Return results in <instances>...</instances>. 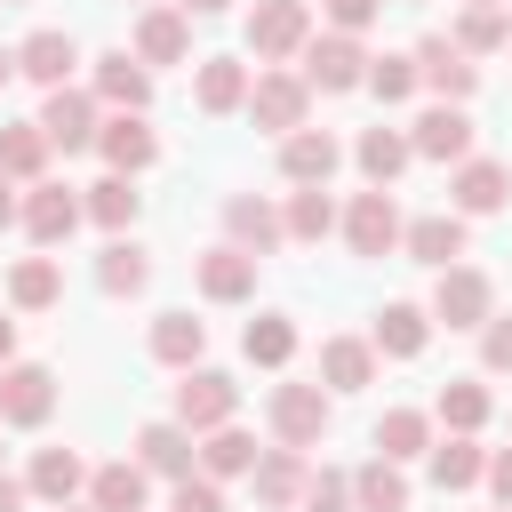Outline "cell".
<instances>
[{"mask_svg": "<svg viewBox=\"0 0 512 512\" xmlns=\"http://www.w3.org/2000/svg\"><path fill=\"white\" fill-rule=\"evenodd\" d=\"M272 440L280 448H320L328 440V416H336V392L328 384H272Z\"/></svg>", "mask_w": 512, "mask_h": 512, "instance_id": "cell-1", "label": "cell"}, {"mask_svg": "<svg viewBox=\"0 0 512 512\" xmlns=\"http://www.w3.org/2000/svg\"><path fill=\"white\" fill-rule=\"evenodd\" d=\"M296 56H304V88H320V96H344V88L368 80V48H360V32H312Z\"/></svg>", "mask_w": 512, "mask_h": 512, "instance_id": "cell-2", "label": "cell"}, {"mask_svg": "<svg viewBox=\"0 0 512 512\" xmlns=\"http://www.w3.org/2000/svg\"><path fill=\"white\" fill-rule=\"evenodd\" d=\"M240 416V384L224 376V368H184V384H176V424L200 440V432H216V424H232Z\"/></svg>", "mask_w": 512, "mask_h": 512, "instance_id": "cell-3", "label": "cell"}, {"mask_svg": "<svg viewBox=\"0 0 512 512\" xmlns=\"http://www.w3.org/2000/svg\"><path fill=\"white\" fill-rule=\"evenodd\" d=\"M48 416H56V376H48L40 360H8V368H0V424L40 432Z\"/></svg>", "mask_w": 512, "mask_h": 512, "instance_id": "cell-4", "label": "cell"}, {"mask_svg": "<svg viewBox=\"0 0 512 512\" xmlns=\"http://www.w3.org/2000/svg\"><path fill=\"white\" fill-rule=\"evenodd\" d=\"M312 40V0H256L248 8V48H256V64H280V56H296Z\"/></svg>", "mask_w": 512, "mask_h": 512, "instance_id": "cell-5", "label": "cell"}, {"mask_svg": "<svg viewBox=\"0 0 512 512\" xmlns=\"http://www.w3.org/2000/svg\"><path fill=\"white\" fill-rule=\"evenodd\" d=\"M416 88H432L440 104H472V88H480V64L448 40V32H432V40H416Z\"/></svg>", "mask_w": 512, "mask_h": 512, "instance_id": "cell-6", "label": "cell"}, {"mask_svg": "<svg viewBox=\"0 0 512 512\" xmlns=\"http://www.w3.org/2000/svg\"><path fill=\"white\" fill-rule=\"evenodd\" d=\"M304 112H312L304 72H256V80H248V120H256V128L288 136V128H304Z\"/></svg>", "mask_w": 512, "mask_h": 512, "instance_id": "cell-7", "label": "cell"}, {"mask_svg": "<svg viewBox=\"0 0 512 512\" xmlns=\"http://www.w3.org/2000/svg\"><path fill=\"white\" fill-rule=\"evenodd\" d=\"M80 216H88V208H80V192H72V184H48V176H40V184H24V208H16V224H24L40 248L72 240V232H80Z\"/></svg>", "mask_w": 512, "mask_h": 512, "instance_id": "cell-8", "label": "cell"}, {"mask_svg": "<svg viewBox=\"0 0 512 512\" xmlns=\"http://www.w3.org/2000/svg\"><path fill=\"white\" fill-rule=\"evenodd\" d=\"M336 224H344L352 256H392V248H400V208H392V192H384V184L352 192V208H344Z\"/></svg>", "mask_w": 512, "mask_h": 512, "instance_id": "cell-9", "label": "cell"}, {"mask_svg": "<svg viewBox=\"0 0 512 512\" xmlns=\"http://www.w3.org/2000/svg\"><path fill=\"white\" fill-rule=\"evenodd\" d=\"M496 312V288H488V272H472V264H448L440 280H432V320L440 328H480Z\"/></svg>", "mask_w": 512, "mask_h": 512, "instance_id": "cell-10", "label": "cell"}, {"mask_svg": "<svg viewBox=\"0 0 512 512\" xmlns=\"http://www.w3.org/2000/svg\"><path fill=\"white\" fill-rule=\"evenodd\" d=\"M408 152L416 160H472V112L464 104H432V112H416L408 120Z\"/></svg>", "mask_w": 512, "mask_h": 512, "instance_id": "cell-11", "label": "cell"}, {"mask_svg": "<svg viewBox=\"0 0 512 512\" xmlns=\"http://www.w3.org/2000/svg\"><path fill=\"white\" fill-rule=\"evenodd\" d=\"M40 136H48V152H88V144H96V96H80L72 80L48 88V104H40Z\"/></svg>", "mask_w": 512, "mask_h": 512, "instance_id": "cell-12", "label": "cell"}, {"mask_svg": "<svg viewBox=\"0 0 512 512\" xmlns=\"http://www.w3.org/2000/svg\"><path fill=\"white\" fill-rule=\"evenodd\" d=\"M96 152L112 176H144L160 160V136L144 128V112H112V120H96Z\"/></svg>", "mask_w": 512, "mask_h": 512, "instance_id": "cell-13", "label": "cell"}, {"mask_svg": "<svg viewBox=\"0 0 512 512\" xmlns=\"http://www.w3.org/2000/svg\"><path fill=\"white\" fill-rule=\"evenodd\" d=\"M448 200H456V216H496L504 200H512V168L504 160H456V176H448Z\"/></svg>", "mask_w": 512, "mask_h": 512, "instance_id": "cell-14", "label": "cell"}, {"mask_svg": "<svg viewBox=\"0 0 512 512\" xmlns=\"http://www.w3.org/2000/svg\"><path fill=\"white\" fill-rule=\"evenodd\" d=\"M192 56V16L184 8H144L136 16V64L152 72V64H184Z\"/></svg>", "mask_w": 512, "mask_h": 512, "instance_id": "cell-15", "label": "cell"}, {"mask_svg": "<svg viewBox=\"0 0 512 512\" xmlns=\"http://www.w3.org/2000/svg\"><path fill=\"white\" fill-rule=\"evenodd\" d=\"M336 160H344V152H336V136H328V128H312V120L280 136V176H288V184H328V176H336Z\"/></svg>", "mask_w": 512, "mask_h": 512, "instance_id": "cell-16", "label": "cell"}, {"mask_svg": "<svg viewBox=\"0 0 512 512\" xmlns=\"http://www.w3.org/2000/svg\"><path fill=\"white\" fill-rule=\"evenodd\" d=\"M464 240H472V232H464V216H456V208H440V216H416V224H400V248H408L416 264H432V272H448V264L464 256Z\"/></svg>", "mask_w": 512, "mask_h": 512, "instance_id": "cell-17", "label": "cell"}, {"mask_svg": "<svg viewBox=\"0 0 512 512\" xmlns=\"http://www.w3.org/2000/svg\"><path fill=\"white\" fill-rule=\"evenodd\" d=\"M224 232H232V248H248V256H272L288 232H280V208L272 200H256V192H232L224 200Z\"/></svg>", "mask_w": 512, "mask_h": 512, "instance_id": "cell-18", "label": "cell"}, {"mask_svg": "<svg viewBox=\"0 0 512 512\" xmlns=\"http://www.w3.org/2000/svg\"><path fill=\"white\" fill-rule=\"evenodd\" d=\"M256 264H264V256H248V248H232V240L208 248V256H200V296H208V304H240V296H256Z\"/></svg>", "mask_w": 512, "mask_h": 512, "instance_id": "cell-19", "label": "cell"}, {"mask_svg": "<svg viewBox=\"0 0 512 512\" xmlns=\"http://www.w3.org/2000/svg\"><path fill=\"white\" fill-rule=\"evenodd\" d=\"M96 104H112V112H144V104H152V72H144L128 48L96 56Z\"/></svg>", "mask_w": 512, "mask_h": 512, "instance_id": "cell-20", "label": "cell"}, {"mask_svg": "<svg viewBox=\"0 0 512 512\" xmlns=\"http://www.w3.org/2000/svg\"><path fill=\"white\" fill-rule=\"evenodd\" d=\"M320 384L328 392H368L376 384V344L368 336H328L320 344Z\"/></svg>", "mask_w": 512, "mask_h": 512, "instance_id": "cell-21", "label": "cell"}, {"mask_svg": "<svg viewBox=\"0 0 512 512\" xmlns=\"http://www.w3.org/2000/svg\"><path fill=\"white\" fill-rule=\"evenodd\" d=\"M136 464L160 472V480H184V472L200 464V448H192V432L168 416V424H144V432H136Z\"/></svg>", "mask_w": 512, "mask_h": 512, "instance_id": "cell-22", "label": "cell"}, {"mask_svg": "<svg viewBox=\"0 0 512 512\" xmlns=\"http://www.w3.org/2000/svg\"><path fill=\"white\" fill-rule=\"evenodd\" d=\"M424 456H432V488H440V496H464V488L488 472V448H480L472 432H448V440H432Z\"/></svg>", "mask_w": 512, "mask_h": 512, "instance_id": "cell-23", "label": "cell"}, {"mask_svg": "<svg viewBox=\"0 0 512 512\" xmlns=\"http://www.w3.org/2000/svg\"><path fill=\"white\" fill-rule=\"evenodd\" d=\"M304 472H312L304 448H264L256 472H248V480H256V504H264V512H288V504L304 496Z\"/></svg>", "mask_w": 512, "mask_h": 512, "instance_id": "cell-24", "label": "cell"}, {"mask_svg": "<svg viewBox=\"0 0 512 512\" xmlns=\"http://www.w3.org/2000/svg\"><path fill=\"white\" fill-rule=\"evenodd\" d=\"M72 64H80V48H72V32H56V24H48V32H32V40L16 48V72H24V80H40V88H64V80H72Z\"/></svg>", "mask_w": 512, "mask_h": 512, "instance_id": "cell-25", "label": "cell"}, {"mask_svg": "<svg viewBox=\"0 0 512 512\" xmlns=\"http://www.w3.org/2000/svg\"><path fill=\"white\" fill-rule=\"evenodd\" d=\"M368 344H376L384 360H416V352L432 344V312H424V304H384V312H376V336H368Z\"/></svg>", "mask_w": 512, "mask_h": 512, "instance_id": "cell-26", "label": "cell"}, {"mask_svg": "<svg viewBox=\"0 0 512 512\" xmlns=\"http://www.w3.org/2000/svg\"><path fill=\"white\" fill-rule=\"evenodd\" d=\"M200 352H208V320H192V312H160L152 320V360L160 368H200Z\"/></svg>", "mask_w": 512, "mask_h": 512, "instance_id": "cell-27", "label": "cell"}, {"mask_svg": "<svg viewBox=\"0 0 512 512\" xmlns=\"http://www.w3.org/2000/svg\"><path fill=\"white\" fill-rule=\"evenodd\" d=\"M256 456H264V448H256L240 424H216V432H200V464H192V472H208V480H248Z\"/></svg>", "mask_w": 512, "mask_h": 512, "instance_id": "cell-28", "label": "cell"}, {"mask_svg": "<svg viewBox=\"0 0 512 512\" xmlns=\"http://www.w3.org/2000/svg\"><path fill=\"white\" fill-rule=\"evenodd\" d=\"M0 176H8V184H40V176H48V136H40V120H0Z\"/></svg>", "mask_w": 512, "mask_h": 512, "instance_id": "cell-29", "label": "cell"}, {"mask_svg": "<svg viewBox=\"0 0 512 512\" xmlns=\"http://www.w3.org/2000/svg\"><path fill=\"white\" fill-rule=\"evenodd\" d=\"M192 96H200V112H240L248 104V64L240 56H200Z\"/></svg>", "mask_w": 512, "mask_h": 512, "instance_id": "cell-30", "label": "cell"}, {"mask_svg": "<svg viewBox=\"0 0 512 512\" xmlns=\"http://www.w3.org/2000/svg\"><path fill=\"white\" fill-rule=\"evenodd\" d=\"M352 160H360V176H368V184H384V192H392V176H400L416 152H408V128H384V120H376V128H360Z\"/></svg>", "mask_w": 512, "mask_h": 512, "instance_id": "cell-31", "label": "cell"}, {"mask_svg": "<svg viewBox=\"0 0 512 512\" xmlns=\"http://www.w3.org/2000/svg\"><path fill=\"white\" fill-rule=\"evenodd\" d=\"M144 496H152V472L144 464H96L88 472V504L96 512H144Z\"/></svg>", "mask_w": 512, "mask_h": 512, "instance_id": "cell-32", "label": "cell"}, {"mask_svg": "<svg viewBox=\"0 0 512 512\" xmlns=\"http://www.w3.org/2000/svg\"><path fill=\"white\" fill-rule=\"evenodd\" d=\"M144 280H152V256L136 248V240H104V256H96V288L104 296H144Z\"/></svg>", "mask_w": 512, "mask_h": 512, "instance_id": "cell-33", "label": "cell"}, {"mask_svg": "<svg viewBox=\"0 0 512 512\" xmlns=\"http://www.w3.org/2000/svg\"><path fill=\"white\" fill-rule=\"evenodd\" d=\"M24 488H32L40 504H72V496L88 488V472H80V456H72V448H40V456H32V472H24Z\"/></svg>", "mask_w": 512, "mask_h": 512, "instance_id": "cell-34", "label": "cell"}, {"mask_svg": "<svg viewBox=\"0 0 512 512\" xmlns=\"http://www.w3.org/2000/svg\"><path fill=\"white\" fill-rule=\"evenodd\" d=\"M352 512H408V480H400L392 456H368L352 472Z\"/></svg>", "mask_w": 512, "mask_h": 512, "instance_id": "cell-35", "label": "cell"}, {"mask_svg": "<svg viewBox=\"0 0 512 512\" xmlns=\"http://www.w3.org/2000/svg\"><path fill=\"white\" fill-rule=\"evenodd\" d=\"M280 232H288V240H328V232H336V200H328V184H296L288 208H280Z\"/></svg>", "mask_w": 512, "mask_h": 512, "instance_id": "cell-36", "label": "cell"}, {"mask_svg": "<svg viewBox=\"0 0 512 512\" xmlns=\"http://www.w3.org/2000/svg\"><path fill=\"white\" fill-rule=\"evenodd\" d=\"M240 352H248L256 368H288V360H296V320H288V312H256V320L240 328Z\"/></svg>", "mask_w": 512, "mask_h": 512, "instance_id": "cell-37", "label": "cell"}, {"mask_svg": "<svg viewBox=\"0 0 512 512\" xmlns=\"http://www.w3.org/2000/svg\"><path fill=\"white\" fill-rule=\"evenodd\" d=\"M424 448H432V416H424V408H384V416H376V456L408 464V456H424Z\"/></svg>", "mask_w": 512, "mask_h": 512, "instance_id": "cell-38", "label": "cell"}, {"mask_svg": "<svg viewBox=\"0 0 512 512\" xmlns=\"http://www.w3.org/2000/svg\"><path fill=\"white\" fill-rule=\"evenodd\" d=\"M64 296V272H56V256H24L16 272H8V304L16 312H48Z\"/></svg>", "mask_w": 512, "mask_h": 512, "instance_id": "cell-39", "label": "cell"}, {"mask_svg": "<svg viewBox=\"0 0 512 512\" xmlns=\"http://www.w3.org/2000/svg\"><path fill=\"white\" fill-rule=\"evenodd\" d=\"M488 408H496V400H488V384H472V376H448V384H440V400H432V416H440L448 432H480V424H488Z\"/></svg>", "mask_w": 512, "mask_h": 512, "instance_id": "cell-40", "label": "cell"}, {"mask_svg": "<svg viewBox=\"0 0 512 512\" xmlns=\"http://www.w3.org/2000/svg\"><path fill=\"white\" fill-rule=\"evenodd\" d=\"M104 232H128L136 224V176H104V184H88V200H80Z\"/></svg>", "mask_w": 512, "mask_h": 512, "instance_id": "cell-41", "label": "cell"}, {"mask_svg": "<svg viewBox=\"0 0 512 512\" xmlns=\"http://www.w3.org/2000/svg\"><path fill=\"white\" fill-rule=\"evenodd\" d=\"M504 40H512V16H504V8H464V16H456V48H464V56H496Z\"/></svg>", "mask_w": 512, "mask_h": 512, "instance_id": "cell-42", "label": "cell"}, {"mask_svg": "<svg viewBox=\"0 0 512 512\" xmlns=\"http://www.w3.org/2000/svg\"><path fill=\"white\" fill-rule=\"evenodd\" d=\"M376 104H408L416 96V56H368V80H360Z\"/></svg>", "mask_w": 512, "mask_h": 512, "instance_id": "cell-43", "label": "cell"}, {"mask_svg": "<svg viewBox=\"0 0 512 512\" xmlns=\"http://www.w3.org/2000/svg\"><path fill=\"white\" fill-rule=\"evenodd\" d=\"M304 512H352V472H304V496H296Z\"/></svg>", "mask_w": 512, "mask_h": 512, "instance_id": "cell-44", "label": "cell"}, {"mask_svg": "<svg viewBox=\"0 0 512 512\" xmlns=\"http://www.w3.org/2000/svg\"><path fill=\"white\" fill-rule=\"evenodd\" d=\"M480 368L488 376H512V312H488L480 320Z\"/></svg>", "mask_w": 512, "mask_h": 512, "instance_id": "cell-45", "label": "cell"}, {"mask_svg": "<svg viewBox=\"0 0 512 512\" xmlns=\"http://www.w3.org/2000/svg\"><path fill=\"white\" fill-rule=\"evenodd\" d=\"M168 512H224V480L184 472V480H176V496H168Z\"/></svg>", "mask_w": 512, "mask_h": 512, "instance_id": "cell-46", "label": "cell"}, {"mask_svg": "<svg viewBox=\"0 0 512 512\" xmlns=\"http://www.w3.org/2000/svg\"><path fill=\"white\" fill-rule=\"evenodd\" d=\"M320 16H328V32H368L384 16V0H320Z\"/></svg>", "mask_w": 512, "mask_h": 512, "instance_id": "cell-47", "label": "cell"}, {"mask_svg": "<svg viewBox=\"0 0 512 512\" xmlns=\"http://www.w3.org/2000/svg\"><path fill=\"white\" fill-rule=\"evenodd\" d=\"M480 480H488V496H496V504H504V512H512V448H496V456H488V472H480Z\"/></svg>", "mask_w": 512, "mask_h": 512, "instance_id": "cell-48", "label": "cell"}, {"mask_svg": "<svg viewBox=\"0 0 512 512\" xmlns=\"http://www.w3.org/2000/svg\"><path fill=\"white\" fill-rule=\"evenodd\" d=\"M24 496H32V488H24V480H8V472H0V512H24Z\"/></svg>", "mask_w": 512, "mask_h": 512, "instance_id": "cell-49", "label": "cell"}, {"mask_svg": "<svg viewBox=\"0 0 512 512\" xmlns=\"http://www.w3.org/2000/svg\"><path fill=\"white\" fill-rule=\"evenodd\" d=\"M16 208H24V200H16V184H8V176H0V232H8V224H16Z\"/></svg>", "mask_w": 512, "mask_h": 512, "instance_id": "cell-50", "label": "cell"}, {"mask_svg": "<svg viewBox=\"0 0 512 512\" xmlns=\"http://www.w3.org/2000/svg\"><path fill=\"white\" fill-rule=\"evenodd\" d=\"M176 8H184V16H224L232 0H176Z\"/></svg>", "mask_w": 512, "mask_h": 512, "instance_id": "cell-51", "label": "cell"}, {"mask_svg": "<svg viewBox=\"0 0 512 512\" xmlns=\"http://www.w3.org/2000/svg\"><path fill=\"white\" fill-rule=\"evenodd\" d=\"M16 360V320H0V368Z\"/></svg>", "mask_w": 512, "mask_h": 512, "instance_id": "cell-52", "label": "cell"}, {"mask_svg": "<svg viewBox=\"0 0 512 512\" xmlns=\"http://www.w3.org/2000/svg\"><path fill=\"white\" fill-rule=\"evenodd\" d=\"M8 80H16V48H0V88H8Z\"/></svg>", "mask_w": 512, "mask_h": 512, "instance_id": "cell-53", "label": "cell"}, {"mask_svg": "<svg viewBox=\"0 0 512 512\" xmlns=\"http://www.w3.org/2000/svg\"><path fill=\"white\" fill-rule=\"evenodd\" d=\"M56 512H96V504H56Z\"/></svg>", "mask_w": 512, "mask_h": 512, "instance_id": "cell-54", "label": "cell"}, {"mask_svg": "<svg viewBox=\"0 0 512 512\" xmlns=\"http://www.w3.org/2000/svg\"><path fill=\"white\" fill-rule=\"evenodd\" d=\"M464 8H504V0H464Z\"/></svg>", "mask_w": 512, "mask_h": 512, "instance_id": "cell-55", "label": "cell"}, {"mask_svg": "<svg viewBox=\"0 0 512 512\" xmlns=\"http://www.w3.org/2000/svg\"><path fill=\"white\" fill-rule=\"evenodd\" d=\"M0 8H24V0H0Z\"/></svg>", "mask_w": 512, "mask_h": 512, "instance_id": "cell-56", "label": "cell"}, {"mask_svg": "<svg viewBox=\"0 0 512 512\" xmlns=\"http://www.w3.org/2000/svg\"><path fill=\"white\" fill-rule=\"evenodd\" d=\"M504 16H512V0H504Z\"/></svg>", "mask_w": 512, "mask_h": 512, "instance_id": "cell-57", "label": "cell"}, {"mask_svg": "<svg viewBox=\"0 0 512 512\" xmlns=\"http://www.w3.org/2000/svg\"><path fill=\"white\" fill-rule=\"evenodd\" d=\"M0 456H8V448H0Z\"/></svg>", "mask_w": 512, "mask_h": 512, "instance_id": "cell-58", "label": "cell"}]
</instances>
